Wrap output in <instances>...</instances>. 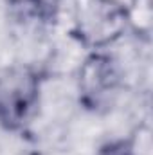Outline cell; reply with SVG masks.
<instances>
[{
  "label": "cell",
  "mask_w": 153,
  "mask_h": 155,
  "mask_svg": "<svg viewBox=\"0 0 153 155\" xmlns=\"http://www.w3.org/2000/svg\"><path fill=\"white\" fill-rule=\"evenodd\" d=\"M50 78L43 63L22 61L0 69V132L24 135L36 121Z\"/></svg>",
  "instance_id": "cell-1"
},
{
  "label": "cell",
  "mask_w": 153,
  "mask_h": 155,
  "mask_svg": "<svg viewBox=\"0 0 153 155\" xmlns=\"http://www.w3.org/2000/svg\"><path fill=\"white\" fill-rule=\"evenodd\" d=\"M124 90V69L110 49L86 51L76 71V103L88 116L103 117Z\"/></svg>",
  "instance_id": "cell-2"
},
{
  "label": "cell",
  "mask_w": 153,
  "mask_h": 155,
  "mask_svg": "<svg viewBox=\"0 0 153 155\" xmlns=\"http://www.w3.org/2000/svg\"><path fill=\"white\" fill-rule=\"evenodd\" d=\"M133 31L132 11L122 0H76L69 36L86 51L112 49Z\"/></svg>",
  "instance_id": "cell-3"
},
{
  "label": "cell",
  "mask_w": 153,
  "mask_h": 155,
  "mask_svg": "<svg viewBox=\"0 0 153 155\" xmlns=\"http://www.w3.org/2000/svg\"><path fill=\"white\" fill-rule=\"evenodd\" d=\"M7 18L20 27L49 31L60 24L63 0H4Z\"/></svg>",
  "instance_id": "cell-4"
},
{
  "label": "cell",
  "mask_w": 153,
  "mask_h": 155,
  "mask_svg": "<svg viewBox=\"0 0 153 155\" xmlns=\"http://www.w3.org/2000/svg\"><path fill=\"white\" fill-rule=\"evenodd\" d=\"M94 155H141V152L137 137L132 134V135H117L103 141L96 148Z\"/></svg>",
  "instance_id": "cell-5"
},
{
  "label": "cell",
  "mask_w": 153,
  "mask_h": 155,
  "mask_svg": "<svg viewBox=\"0 0 153 155\" xmlns=\"http://www.w3.org/2000/svg\"><path fill=\"white\" fill-rule=\"evenodd\" d=\"M130 11H132V22H133V31L137 22L141 20V33L150 35V18H151V0H128L126 2Z\"/></svg>",
  "instance_id": "cell-6"
}]
</instances>
